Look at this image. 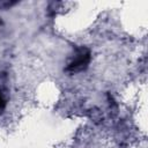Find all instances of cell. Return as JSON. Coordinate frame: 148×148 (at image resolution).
I'll return each instance as SVG.
<instances>
[{
    "mask_svg": "<svg viewBox=\"0 0 148 148\" xmlns=\"http://www.w3.org/2000/svg\"><path fill=\"white\" fill-rule=\"evenodd\" d=\"M89 61H90V52H89V50L84 49V47H81V49H79L76 51L75 56L73 57V59L67 65L66 71H68L71 73L82 72L88 67Z\"/></svg>",
    "mask_w": 148,
    "mask_h": 148,
    "instance_id": "1",
    "label": "cell"
},
{
    "mask_svg": "<svg viewBox=\"0 0 148 148\" xmlns=\"http://www.w3.org/2000/svg\"><path fill=\"white\" fill-rule=\"evenodd\" d=\"M7 105V98H6V94L3 92L2 89H0V112H2L5 110Z\"/></svg>",
    "mask_w": 148,
    "mask_h": 148,
    "instance_id": "2",
    "label": "cell"
},
{
    "mask_svg": "<svg viewBox=\"0 0 148 148\" xmlns=\"http://www.w3.org/2000/svg\"><path fill=\"white\" fill-rule=\"evenodd\" d=\"M0 24H1V20H0Z\"/></svg>",
    "mask_w": 148,
    "mask_h": 148,
    "instance_id": "3",
    "label": "cell"
}]
</instances>
